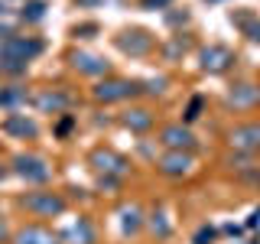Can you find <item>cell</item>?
<instances>
[{
	"label": "cell",
	"instance_id": "1",
	"mask_svg": "<svg viewBox=\"0 0 260 244\" xmlns=\"http://www.w3.org/2000/svg\"><path fill=\"white\" fill-rule=\"evenodd\" d=\"M23 205L29 211H36V215H62L65 211V202L55 192H29L23 199Z\"/></svg>",
	"mask_w": 260,
	"mask_h": 244
},
{
	"label": "cell",
	"instance_id": "2",
	"mask_svg": "<svg viewBox=\"0 0 260 244\" xmlns=\"http://www.w3.org/2000/svg\"><path fill=\"white\" fill-rule=\"evenodd\" d=\"M13 169L23 179H29V182H46V179L52 176V169H49L46 160H39V157H16L13 160Z\"/></svg>",
	"mask_w": 260,
	"mask_h": 244
},
{
	"label": "cell",
	"instance_id": "3",
	"mask_svg": "<svg viewBox=\"0 0 260 244\" xmlns=\"http://www.w3.org/2000/svg\"><path fill=\"white\" fill-rule=\"evenodd\" d=\"M39 43H32V39H16L10 36L4 43V59H16V62H29L32 55H39Z\"/></svg>",
	"mask_w": 260,
	"mask_h": 244
},
{
	"label": "cell",
	"instance_id": "4",
	"mask_svg": "<svg viewBox=\"0 0 260 244\" xmlns=\"http://www.w3.org/2000/svg\"><path fill=\"white\" fill-rule=\"evenodd\" d=\"M140 88L137 85H130V81H101V85L94 88V98L98 101H120V98H130V95H137Z\"/></svg>",
	"mask_w": 260,
	"mask_h": 244
},
{
	"label": "cell",
	"instance_id": "5",
	"mask_svg": "<svg viewBox=\"0 0 260 244\" xmlns=\"http://www.w3.org/2000/svg\"><path fill=\"white\" fill-rule=\"evenodd\" d=\"M228 140H231V146H238V150H260V124L234 127Z\"/></svg>",
	"mask_w": 260,
	"mask_h": 244
},
{
	"label": "cell",
	"instance_id": "6",
	"mask_svg": "<svg viewBox=\"0 0 260 244\" xmlns=\"http://www.w3.org/2000/svg\"><path fill=\"white\" fill-rule=\"evenodd\" d=\"M192 140H195V137L185 127H179V124L162 130V143H166L169 150H192Z\"/></svg>",
	"mask_w": 260,
	"mask_h": 244
},
{
	"label": "cell",
	"instance_id": "7",
	"mask_svg": "<svg viewBox=\"0 0 260 244\" xmlns=\"http://www.w3.org/2000/svg\"><path fill=\"white\" fill-rule=\"evenodd\" d=\"M189 166H192V160L185 157L182 150H173V153H166V157L159 160V169H162V173H169V176H182V173H189Z\"/></svg>",
	"mask_w": 260,
	"mask_h": 244
},
{
	"label": "cell",
	"instance_id": "8",
	"mask_svg": "<svg viewBox=\"0 0 260 244\" xmlns=\"http://www.w3.org/2000/svg\"><path fill=\"white\" fill-rule=\"evenodd\" d=\"M231 62H234L231 52H228V49H221V46H211V49H205V52H202V65H205V69H211V72H224Z\"/></svg>",
	"mask_w": 260,
	"mask_h": 244
},
{
	"label": "cell",
	"instance_id": "9",
	"mask_svg": "<svg viewBox=\"0 0 260 244\" xmlns=\"http://www.w3.org/2000/svg\"><path fill=\"white\" fill-rule=\"evenodd\" d=\"M75 69L88 72V75H104V72H108V62L91 55V52H75Z\"/></svg>",
	"mask_w": 260,
	"mask_h": 244
},
{
	"label": "cell",
	"instance_id": "10",
	"mask_svg": "<svg viewBox=\"0 0 260 244\" xmlns=\"http://www.w3.org/2000/svg\"><path fill=\"white\" fill-rule=\"evenodd\" d=\"M16 244H59V241H55L46 228H36V225H32V228H23V231L16 234Z\"/></svg>",
	"mask_w": 260,
	"mask_h": 244
},
{
	"label": "cell",
	"instance_id": "11",
	"mask_svg": "<svg viewBox=\"0 0 260 244\" xmlns=\"http://www.w3.org/2000/svg\"><path fill=\"white\" fill-rule=\"evenodd\" d=\"M228 101H231L234 108H250L254 101H260V88L241 85V88H234V92H231V98H228Z\"/></svg>",
	"mask_w": 260,
	"mask_h": 244
},
{
	"label": "cell",
	"instance_id": "12",
	"mask_svg": "<svg viewBox=\"0 0 260 244\" xmlns=\"http://www.w3.org/2000/svg\"><path fill=\"white\" fill-rule=\"evenodd\" d=\"M4 130H7V134H20V137H32V134H36V124L26 120V117H20V114H10L7 124H4Z\"/></svg>",
	"mask_w": 260,
	"mask_h": 244
},
{
	"label": "cell",
	"instance_id": "13",
	"mask_svg": "<svg viewBox=\"0 0 260 244\" xmlns=\"http://www.w3.org/2000/svg\"><path fill=\"white\" fill-rule=\"evenodd\" d=\"M124 124L130 130H146L153 124V117H150V111H143V108H137V111H127L124 114Z\"/></svg>",
	"mask_w": 260,
	"mask_h": 244
},
{
	"label": "cell",
	"instance_id": "14",
	"mask_svg": "<svg viewBox=\"0 0 260 244\" xmlns=\"http://www.w3.org/2000/svg\"><path fill=\"white\" fill-rule=\"evenodd\" d=\"M130 39H120V49H127V52H143L146 46H150V39L143 36V33H127Z\"/></svg>",
	"mask_w": 260,
	"mask_h": 244
},
{
	"label": "cell",
	"instance_id": "15",
	"mask_svg": "<svg viewBox=\"0 0 260 244\" xmlns=\"http://www.w3.org/2000/svg\"><path fill=\"white\" fill-rule=\"evenodd\" d=\"M65 104H69V98H65V95H55V92H52V95L46 92L43 98H39V108H46V111H49V108L59 111V108H65Z\"/></svg>",
	"mask_w": 260,
	"mask_h": 244
},
{
	"label": "cell",
	"instance_id": "16",
	"mask_svg": "<svg viewBox=\"0 0 260 244\" xmlns=\"http://www.w3.org/2000/svg\"><path fill=\"white\" fill-rule=\"evenodd\" d=\"M94 163H101V169H108V173H124V163H120L117 157H111V153H108V157H104V153H98Z\"/></svg>",
	"mask_w": 260,
	"mask_h": 244
},
{
	"label": "cell",
	"instance_id": "17",
	"mask_svg": "<svg viewBox=\"0 0 260 244\" xmlns=\"http://www.w3.org/2000/svg\"><path fill=\"white\" fill-rule=\"evenodd\" d=\"M72 238H81V244H91V228H88V222H78L75 228H72Z\"/></svg>",
	"mask_w": 260,
	"mask_h": 244
},
{
	"label": "cell",
	"instance_id": "18",
	"mask_svg": "<svg viewBox=\"0 0 260 244\" xmlns=\"http://www.w3.org/2000/svg\"><path fill=\"white\" fill-rule=\"evenodd\" d=\"M43 10H46L43 4H26V10H23V16H26V20H43Z\"/></svg>",
	"mask_w": 260,
	"mask_h": 244
},
{
	"label": "cell",
	"instance_id": "19",
	"mask_svg": "<svg viewBox=\"0 0 260 244\" xmlns=\"http://www.w3.org/2000/svg\"><path fill=\"white\" fill-rule=\"evenodd\" d=\"M153 231H159V234H169V225L162 222V215H153V222H150Z\"/></svg>",
	"mask_w": 260,
	"mask_h": 244
},
{
	"label": "cell",
	"instance_id": "20",
	"mask_svg": "<svg viewBox=\"0 0 260 244\" xmlns=\"http://www.w3.org/2000/svg\"><path fill=\"white\" fill-rule=\"evenodd\" d=\"M20 98H23V92H16V88H13V92H4V95H0V104H16Z\"/></svg>",
	"mask_w": 260,
	"mask_h": 244
},
{
	"label": "cell",
	"instance_id": "21",
	"mask_svg": "<svg viewBox=\"0 0 260 244\" xmlns=\"http://www.w3.org/2000/svg\"><path fill=\"white\" fill-rule=\"evenodd\" d=\"M199 108H202V101L195 98V101L189 104V114H185V117H189V120H195V117H199Z\"/></svg>",
	"mask_w": 260,
	"mask_h": 244
},
{
	"label": "cell",
	"instance_id": "22",
	"mask_svg": "<svg viewBox=\"0 0 260 244\" xmlns=\"http://www.w3.org/2000/svg\"><path fill=\"white\" fill-rule=\"evenodd\" d=\"M205 241H211V231H199V244H205Z\"/></svg>",
	"mask_w": 260,
	"mask_h": 244
},
{
	"label": "cell",
	"instance_id": "23",
	"mask_svg": "<svg viewBox=\"0 0 260 244\" xmlns=\"http://www.w3.org/2000/svg\"><path fill=\"white\" fill-rule=\"evenodd\" d=\"M250 39H257V43H260V23H257L254 29H250Z\"/></svg>",
	"mask_w": 260,
	"mask_h": 244
},
{
	"label": "cell",
	"instance_id": "24",
	"mask_svg": "<svg viewBox=\"0 0 260 244\" xmlns=\"http://www.w3.org/2000/svg\"><path fill=\"white\" fill-rule=\"evenodd\" d=\"M4 241H7V228L0 225V244H4Z\"/></svg>",
	"mask_w": 260,
	"mask_h": 244
},
{
	"label": "cell",
	"instance_id": "25",
	"mask_svg": "<svg viewBox=\"0 0 260 244\" xmlns=\"http://www.w3.org/2000/svg\"><path fill=\"white\" fill-rule=\"evenodd\" d=\"M146 4H169V0H146Z\"/></svg>",
	"mask_w": 260,
	"mask_h": 244
},
{
	"label": "cell",
	"instance_id": "26",
	"mask_svg": "<svg viewBox=\"0 0 260 244\" xmlns=\"http://www.w3.org/2000/svg\"><path fill=\"white\" fill-rule=\"evenodd\" d=\"M0 179H4V166H0Z\"/></svg>",
	"mask_w": 260,
	"mask_h": 244
}]
</instances>
